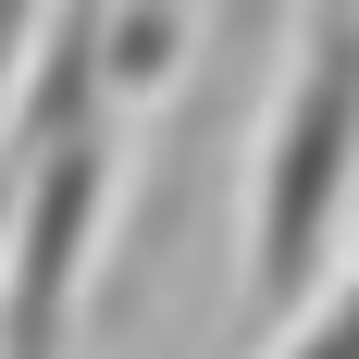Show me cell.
Masks as SVG:
<instances>
[{"mask_svg": "<svg viewBox=\"0 0 359 359\" xmlns=\"http://www.w3.org/2000/svg\"><path fill=\"white\" fill-rule=\"evenodd\" d=\"M347 211H359V0H310L273 100H260L248 186H236V310L285 323L334 273Z\"/></svg>", "mask_w": 359, "mask_h": 359, "instance_id": "obj_1", "label": "cell"}, {"mask_svg": "<svg viewBox=\"0 0 359 359\" xmlns=\"http://www.w3.org/2000/svg\"><path fill=\"white\" fill-rule=\"evenodd\" d=\"M124 198L111 100H74L50 124H0V359H62L87 260Z\"/></svg>", "mask_w": 359, "mask_h": 359, "instance_id": "obj_2", "label": "cell"}, {"mask_svg": "<svg viewBox=\"0 0 359 359\" xmlns=\"http://www.w3.org/2000/svg\"><path fill=\"white\" fill-rule=\"evenodd\" d=\"M285 323H297V334H285L273 359H359V260H347V273H323Z\"/></svg>", "mask_w": 359, "mask_h": 359, "instance_id": "obj_3", "label": "cell"}, {"mask_svg": "<svg viewBox=\"0 0 359 359\" xmlns=\"http://www.w3.org/2000/svg\"><path fill=\"white\" fill-rule=\"evenodd\" d=\"M50 25H62V0H0V111H13V87H25V62H37Z\"/></svg>", "mask_w": 359, "mask_h": 359, "instance_id": "obj_4", "label": "cell"}, {"mask_svg": "<svg viewBox=\"0 0 359 359\" xmlns=\"http://www.w3.org/2000/svg\"><path fill=\"white\" fill-rule=\"evenodd\" d=\"M260 13H273V0H236V25H260Z\"/></svg>", "mask_w": 359, "mask_h": 359, "instance_id": "obj_5", "label": "cell"}]
</instances>
